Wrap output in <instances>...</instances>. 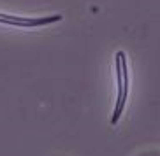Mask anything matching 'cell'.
Returning <instances> with one entry per match:
<instances>
[{
	"label": "cell",
	"mask_w": 160,
	"mask_h": 156,
	"mask_svg": "<svg viewBox=\"0 0 160 156\" xmlns=\"http://www.w3.org/2000/svg\"><path fill=\"white\" fill-rule=\"evenodd\" d=\"M62 21V14L44 16V18H23V16H12L0 12V25L5 26H19V28H35V26H48V25Z\"/></svg>",
	"instance_id": "obj_2"
},
{
	"label": "cell",
	"mask_w": 160,
	"mask_h": 156,
	"mask_svg": "<svg viewBox=\"0 0 160 156\" xmlns=\"http://www.w3.org/2000/svg\"><path fill=\"white\" fill-rule=\"evenodd\" d=\"M116 63V81H118V97H116V105H114L113 116H111V125H116L120 116L123 114L125 104L128 97V69H127V56L123 51H118L114 56Z\"/></svg>",
	"instance_id": "obj_1"
}]
</instances>
